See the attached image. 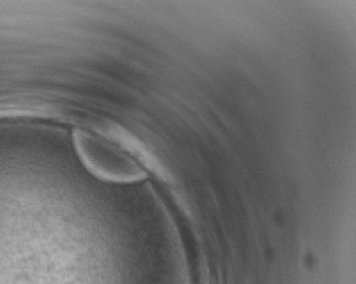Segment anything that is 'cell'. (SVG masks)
<instances>
[{"label": "cell", "instance_id": "6da1fadb", "mask_svg": "<svg viewBox=\"0 0 356 284\" xmlns=\"http://www.w3.org/2000/svg\"><path fill=\"white\" fill-rule=\"evenodd\" d=\"M74 143L83 159L98 175L114 181H134L145 172L121 149L105 139L78 131Z\"/></svg>", "mask_w": 356, "mask_h": 284}]
</instances>
